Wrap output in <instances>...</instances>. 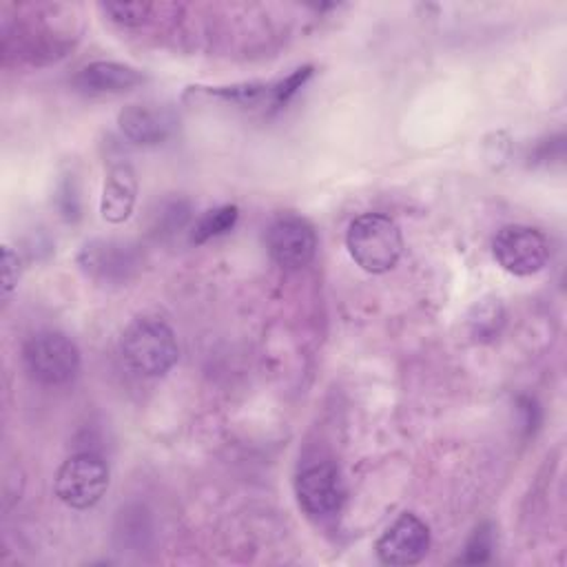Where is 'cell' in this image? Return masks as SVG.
I'll return each mask as SVG.
<instances>
[{"label": "cell", "mask_w": 567, "mask_h": 567, "mask_svg": "<svg viewBox=\"0 0 567 567\" xmlns=\"http://www.w3.org/2000/svg\"><path fill=\"white\" fill-rule=\"evenodd\" d=\"M120 131L126 140L140 146H157L166 142L173 133L175 120L162 106L151 104H128L117 115Z\"/></svg>", "instance_id": "30bf717a"}, {"label": "cell", "mask_w": 567, "mask_h": 567, "mask_svg": "<svg viewBox=\"0 0 567 567\" xmlns=\"http://www.w3.org/2000/svg\"><path fill=\"white\" fill-rule=\"evenodd\" d=\"M297 501L310 516H332L343 505V483L337 465L321 461L306 465L295 483Z\"/></svg>", "instance_id": "8992f818"}, {"label": "cell", "mask_w": 567, "mask_h": 567, "mask_svg": "<svg viewBox=\"0 0 567 567\" xmlns=\"http://www.w3.org/2000/svg\"><path fill=\"white\" fill-rule=\"evenodd\" d=\"M270 257L284 268H301L317 252V233L310 221L297 215L275 219L266 235Z\"/></svg>", "instance_id": "ba28073f"}, {"label": "cell", "mask_w": 567, "mask_h": 567, "mask_svg": "<svg viewBox=\"0 0 567 567\" xmlns=\"http://www.w3.org/2000/svg\"><path fill=\"white\" fill-rule=\"evenodd\" d=\"M492 252L496 264L505 272L516 277H529L547 266L549 241L538 228L509 224L496 233L492 241Z\"/></svg>", "instance_id": "5b68a950"}, {"label": "cell", "mask_w": 567, "mask_h": 567, "mask_svg": "<svg viewBox=\"0 0 567 567\" xmlns=\"http://www.w3.org/2000/svg\"><path fill=\"white\" fill-rule=\"evenodd\" d=\"M239 217V208L235 204H226L213 210H206L193 226L190 230V241L193 244H204L213 237H219L224 233H228Z\"/></svg>", "instance_id": "4fadbf2b"}, {"label": "cell", "mask_w": 567, "mask_h": 567, "mask_svg": "<svg viewBox=\"0 0 567 567\" xmlns=\"http://www.w3.org/2000/svg\"><path fill=\"white\" fill-rule=\"evenodd\" d=\"M377 556L383 565L410 567L425 558L430 549V529L414 514H401L377 540Z\"/></svg>", "instance_id": "52a82bcc"}, {"label": "cell", "mask_w": 567, "mask_h": 567, "mask_svg": "<svg viewBox=\"0 0 567 567\" xmlns=\"http://www.w3.org/2000/svg\"><path fill=\"white\" fill-rule=\"evenodd\" d=\"M489 549H492V525L485 523L472 534V538L467 540V547H465V556L458 560L461 563H485L489 558Z\"/></svg>", "instance_id": "e0dca14e"}, {"label": "cell", "mask_w": 567, "mask_h": 567, "mask_svg": "<svg viewBox=\"0 0 567 567\" xmlns=\"http://www.w3.org/2000/svg\"><path fill=\"white\" fill-rule=\"evenodd\" d=\"M137 199V177L128 164H115L109 168L100 197L102 219L109 224H122L131 217Z\"/></svg>", "instance_id": "7c38bea8"}, {"label": "cell", "mask_w": 567, "mask_h": 567, "mask_svg": "<svg viewBox=\"0 0 567 567\" xmlns=\"http://www.w3.org/2000/svg\"><path fill=\"white\" fill-rule=\"evenodd\" d=\"M310 75H312V66H301V69L292 71L288 78H284L281 82L270 86V102L275 106H284L308 82Z\"/></svg>", "instance_id": "2e32d148"}, {"label": "cell", "mask_w": 567, "mask_h": 567, "mask_svg": "<svg viewBox=\"0 0 567 567\" xmlns=\"http://www.w3.org/2000/svg\"><path fill=\"white\" fill-rule=\"evenodd\" d=\"M476 315L470 319L472 332L476 337H494L498 332V326L503 323V308L496 301H481L476 303Z\"/></svg>", "instance_id": "9a60e30c"}, {"label": "cell", "mask_w": 567, "mask_h": 567, "mask_svg": "<svg viewBox=\"0 0 567 567\" xmlns=\"http://www.w3.org/2000/svg\"><path fill=\"white\" fill-rule=\"evenodd\" d=\"M78 261L89 277L102 284H120L133 277L140 266V255L131 244L117 239H93L84 244Z\"/></svg>", "instance_id": "9c48e42d"}, {"label": "cell", "mask_w": 567, "mask_h": 567, "mask_svg": "<svg viewBox=\"0 0 567 567\" xmlns=\"http://www.w3.org/2000/svg\"><path fill=\"white\" fill-rule=\"evenodd\" d=\"M22 361L31 379L42 385H62L80 370V350L62 332L44 330L27 339Z\"/></svg>", "instance_id": "3957f363"}, {"label": "cell", "mask_w": 567, "mask_h": 567, "mask_svg": "<svg viewBox=\"0 0 567 567\" xmlns=\"http://www.w3.org/2000/svg\"><path fill=\"white\" fill-rule=\"evenodd\" d=\"M346 246L359 268L370 275H383L401 259L403 235L392 217L383 213H363L350 221Z\"/></svg>", "instance_id": "6da1fadb"}, {"label": "cell", "mask_w": 567, "mask_h": 567, "mask_svg": "<svg viewBox=\"0 0 567 567\" xmlns=\"http://www.w3.org/2000/svg\"><path fill=\"white\" fill-rule=\"evenodd\" d=\"M2 264H4V272H2L4 295H9L18 284V255L9 246L2 248Z\"/></svg>", "instance_id": "ac0fdd59"}, {"label": "cell", "mask_w": 567, "mask_h": 567, "mask_svg": "<svg viewBox=\"0 0 567 567\" xmlns=\"http://www.w3.org/2000/svg\"><path fill=\"white\" fill-rule=\"evenodd\" d=\"M144 80H146L144 73L133 66L97 60L82 66L71 82L80 91H89V93H124L140 86Z\"/></svg>", "instance_id": "8fae6325"}, {"label": "cell", "mask_w": 567, "mask_h": 567, "mask_svg": "<svg viewBox=\"0 0 567 567\" xmlns=\"http://www.w3.org/2000/svg\"><path fill=\"white\" fill-rule=\"evenodd\" d=\"M109 487V467L102 456L91 452H80L69 456L55 474V496L73 507H93Z\"/></svg>", "instance_id": "277c9868"}, {"label": "cell", "mask_w": 567, "mask_h": 567, "mask_svg": "<svg viewBox=\"0 0 567 567\" xmlns=\"http://www.w3.org/2000/svg\"><path fill=\"white\" fill-rule=\"evenodd\" d=\"M120 348L126 365L144 377L166 374L179 357L173 330L155 317L131 321L122 334Z\"/></svg>", "instance_id": "7a4b0ae2"}, {"label": "cell", "mask_w": 567, "mask_h": 567, "mask_svg": "<svg viewBox=\"0 0 567 567\" xmlns=\"http://www.w3.org/2000/svg\"><path fill=\"white\" fill-rule=\"evenodd\" d=\"M102 11L109 16V20L122 27H140L151 18L153 4L151 2H106L102 4Z\"/></svg>", "instance_id": "5bb4252c"}]
</instances>
